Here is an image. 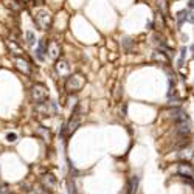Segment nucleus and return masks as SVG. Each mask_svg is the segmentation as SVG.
<instances>
[{
    "instance_id": "1",
    "label": "nucleus",
    "mask_w": 194,
    "mask_h": 194,
    "mask_svg": "<svg viewBox=\"0 0 194 194\" xmlns=\"http://www.w3.org/2000/svg\"><path fill=\"white\" fill-rule=\"evenodd\" d=\"M84 85H85V78L81 73H73L65 79L64 89H65L68 93H78L79 90H82Z\"/></svg>"
},
{
    "instance_id": "2",
    "label": "nucleus",
    "mask_w": 194,
    "mask_h": 194,
    "mask_svg": "<svg viewBox=\"0 0 194 194\" xmlns=\"http://www.w3.org/2000/svg\"><path fill=\"white\" fill-rule=\"evenodd\" d=\"M30 96L34 104H44L48 101V90L44 84H34L30 90Z\"/></svg>"
},
{
    "instance_id": "3",
    "label": "nucleus",
    "mask_w": 194,
    "mask_h": 194,
    "mask_svg": "<svg viewBox=\"0 0 194 194\" xmlns=\"http://www.w3.org/2000/svg\"><path fill=\"white\" fill-rule=\"evenodd\" d=\"M34 23L41 30H48L51 25V14L47 9H39L34 13Z\"/></svg>"
},
{
    "instance_id": "4",
    "label": "nucleus",
    "mask_w": 194,
    "mask_h": 194,
    "mask_svg": "<svg viewBox=\"0 0 194 194\" xmlns=\"http://www.w3.org/2000/svg\"><path fill=\"white\" fill-rule=\"evenodd\" d=\"M41 185H42V188H44L47 193H51V191L56 190L58 180H56V177L53 176L51 172H45V174L41 176Z\"/></svg>"
},
{
    "instance_id": "5",
    "label": "nucleus",
    "mask_w": 194,
    "mask_h": 194,
    "mask_svg": "<svg viewBox=\"0 0 194 194\" xmlns=\"http://www.w3.org/2000/svg\"><path fill=\"white\" fill-rule=\"evenodd\" d=\"M61 44H59L58 41H50L47 44V55L50 59H53V61H59V56H61Z\"/></svg>"
},
{
    "instance_id": "6",
    "label": "nucleus",
    "mask_w": 194,
    "mask_h": 194,
    "mask_svg": "<svg viewBox=\"0 0 194 194\" xmlns=\"http://www.w3.org/2000/svg\"><path fill=\"white\" fill-rule=\"evenodd\" d=\"M177 174H179V177H194V168H193V165L188 160L180 161V163L177 165Z\"/></svg>"
},
{
    "instance_id": "7",
    "label": "nucleus",
    "mask_w": 194,
    "mask_h": 194,
    "mask_svg": "<svg viewBox=\"0 0 194 194\" xmlns=\"http://www.w3.org/2000/svg\"><path fill=\"white\" fill-rule=\"evenodd\" d=\"M14 65L16 68L19 70L20 73H23V75H31V72H33V67H31V64L26 61V59L23 58H14Z\"/></svg>"
},
{
    "instance_id": "8",
    "label": "nucleus",
    "mask_w": 194,
    "mask_h": 194,
    "mask_svg": "<svg viewBox=\"0 0 194 194\" xmlns=\"http://www.w3.org/2000/svg\"><path fill=\"white\" fill-rule=\"evenodd\" d=\"M81 117H82V115L73 110V115H72V118L68 120L67 126H65V132H67V134H73V132L79 127V124H81Z\"/></svg>"
},
{
    "instance_id": "9",
    "label": "nucleus",
    "mask_w": 194,
    "mask_h": 194,
    "mask_svg": "<svg viewBox=\"0 0 194 194\" xmlns=\"http://www.w3.org/2000/svg\"><path fill=\"white\" fill-rule=\"evenodd\" d=\"M55 68H56V73L59 75L61 78H68L70 75V65H68V62L67 61H64V59H61V61H56V65H55Z\"/></svg>"
},
{
    "instance_id": "10",
    "label": "nucleus",
    "mask_w": 194,
    "mask_h": 194,
    "mask_svg": "<svg viewBox=\"0 0 194 194\" xmlns=\"http://www.w3.org/2000/svg\"><path fill=\"white\" fill-rule=\"evenodd\" d=\"M176 132L179 134L180 137H190V135H191V120H190V118H188V120H185V121L177 123Z\"/></svg>"
},
{
    "instance_id": "11",
    "label": "nucleus",
    "mask_w": 194,
    "mask_h": 194,
    "mask_svg": "<svg viewBox=\"0 0 194 194\" xmlns=\"http://www.w3.org/2000/svg\"><path fill=\"white\" fill-rule=\"evenodd\" d=\"M140 186V177L138 176H131L127 180V194H137Z\"/></svg>"
},
{
    "instance_id": "12",
    "label": "nucleus",
    "mask_w": 194,
    "mask_h": 194,
    "mask_svg": "<svg viewBox=\"0 0 194 194\" xmlns=\"http://www.w3.org/2000/svg\"><path fill=\"white\" fill-rule=\"evenodd\" d=\"M152 58H154V61H157V62H160V64H169V56H168V53H165L163 50H155L154 51V55H152Z\"/></svg>"
},
{
    "instance_id": "13",
    "label": "nucleus",
    "mask_w": 194,
    "mask_h": 194,
    "mask_svg": "<svg viewBox=\"0 0 194 194\" xmlns=\"http://www.w3.org/2000/svg\"><path fill=\"white\" fill-rule=\"evenodd\" d=\"M47 44H48V42H45V39H42V41L39 42V45H37V48H36V58L39 59V61H44V59H45Z\"/></svg>"
},
{
    "instance_id": "14",
    "label": "nucleus",
    "mask_w": 194,
    "mask_h": 194,
    "mask_svg": "<svg viewBox=\"0 0 194 194\" xmlns=\"http://www.w3.org/2000/svg\"><path fill=\"white\" fill-rule=\"evenodd\" d=\"M188 16H190V9H180L179 13L176 14V22L179 26H182L185 22H188Z\"/></svg>"
},
{
    "instance_id": "15",
    "label": "nucleus",
    "mask_w": 194,
    "mask_h": 194,
    "mask_svg": "<svg viewBox=\"0 0 194 194\" xmlns=\"http://www.w3.org/2000/svg\"><path fill=\"white\" fill-rule=\"evenodd\" d=\"M36 135L41 137L44 141H50V131H48V127H44V126H39L36 127Z\"/></svg>"
},
{
    "instance_id": "16",
    "label": "nucleus",
    "mask_w": 194,
    "mask_h": 194,
    "mask_svg": "<svg viewBox=\"0 0 194 194\" xmlns=\"http://www.w3.org/2000/svg\"><path fill=\"white\" fill-rule=\"evenodd\" d=\"M6 45H8V48H9V51L13 53L14 55V58H19V55H22V50H20V48L16 45V42H6Z\"/></svg>"
},
{
    "instance_id": "17",
    "label": "nucleus",
    "mask_w": 194,
    "mask_h": 194,
    "mask_svg": "<svg viewBox=\"0 0 194 194\" xmlns=\"http://www.w3.org/2000/svg\"><path fill=\"white\" fill-rule=\"evenodd\" d=\"M157 6H158V11L161 16L168 14V2L166 0H157Z\"/></svg>"
},
{
    "instance_id": "18",
    "label": "nucleus",
    "mask_w": 194,
    "mask_h": 194,
    "mask_svg": "<svg viewBox=\"0 0 194 194\" xmlns=\"http://www.w3.org/2000/svg\"><path fill=\"white\" fill-rule=\"evenodd\" d=\"M25 37H26V44L28 45H34L36 44V36H34L33 31H26Z\"/></svg>"
},
{
    "instance_id": "19",
    "label": "nucleus",
    "mask_w": 194,
    "mask_h": 194,
    "mask_svg": "<svg viewBox=\"0 0 194 194\" xmlns=\"http://www.w3.org/2000/svg\"><path fill=\"white\" fill-rule=\"evenodd\" d=\"M123 45H124L126 51H131V48L135 45V42H134L132 39H129V37H124V39H123Z\"/></svg>"
},
{
    "instance_id": "20",
    "label": "nucleus",
    "mask_w": 194,
    "mask_h": 194,
    "mask_svg": "<svg viewBox=\"0 0 194 194\" xmlns=\"http://www.w3.org/2000/svg\"><path fill=\"white\" fill-rule=\"evenodd\" d=\"M120 93H121V85L117 84V85H115V92H114V95H115L117 99H120Z\"/></svg>"
},
{
    "instance_id": "21",
    "label": "nucleus",
    "mask_w": 194,
    "mask_h": 194,
    "mask_svg": "<svg viewBox=\"0 0 194 194\" xmlns=\"http://www.w3.org/2000/svg\"><path fill=\"white\" fill-rule=\"evenodd\" d=\"M68 194H76V188H75V183L72 185V180L68 182Z\"/></svg>"
},
{
    "instance_id": "22",
    "label": "nucleus",
    "mask_w": 194,
    "mask_h": 194,
    "mask_svg": "<svg viewBox=\"0 0 194 194\" xmlns=\"http://www.w3.org/2000/svg\"><path fill=\"white\" fill-rule=\"evenodd\" d=\"M6 140H8L9 143H14L16 140H17V135H16V134H8V135H6Z\"/></svg>"
},
{
    "instance_id": "23",
    "label": "nucleus",
    "mask_w": 194,
    "mask_h": 194,
    "mask_svg": "<svg viewBox=\"0 0 194 194\" xmlns=\"http://www.w3.org/2000/svg\"><path fill=\"white\" fill-rule=\"evenodd\" d=\"M0 194H11V191H9V188L6 185H2L0 186Z\"/></svg>"
},
{
    "instance_id": "24",
    "label": "nucleus",
    "mask_w": 194,
    "mask_h": 194,
    "mask_svg": "<svg viewBox=\"0 0 194 194\" xmlns=\"http://www.w3.org/2000/svg\"><path fill=\"white\" fill-rule=\"evenodd\" d=\"M186 53H188V50H186L185 47H182V48H180V58L185 59V58H186Z\"/></svg>"
},
{
    "instance_id": "25",
    "label": "nucleus",
    "mask_w": 194,
    "mask_h": 194,
    "mask_svg": "<svg viewBox=\"0 0 194 194\" xmlns=\"http://www.w3.org/2000/svg\"><path fill=\"white\" fill-rule=\"evenodd\" d=\"M188 22L194 23V11H190V16H188Z\"/></svg>"
},
{
    "instance_id": "26",
    "label": "nucleus",
    "mask_w": 194,
    "mask_h": 194,
    "mask_svg": "<svg viewBox=\"0 0 194 194\" xmlns=\"http://www.w3.org/2000/svg\"><path fill=\"white\" fill-rule=\"evenodd\" d=\"M188 9H194V0H188Z\"/></svg>"
},
{
    "instance_id": "27",
    "label": "nucleus",
    "mask_w": 194,
    "mask_h": 194,
    "mask_svg": "<svg viewBox=\"0 0 194 194\" xmlns=\"http://www.w3.org/2000/svg\"><path fill=\"white\" fill-rule=\"evenodd\" d=\"M183 62H185V59H179V61H177V67H183Z\"/></svg>"
},
{
    "instance_id": "28",
    "label": "nucleus",
    "mask_w": 194,
    "mask_h": 194,
    "mask_svg": "<svg viewBox=\"0 0 194 194\" xmlns=\"http://www.w3.org/2000/svg\"><path fill=\"white\" fill-rule=\"evenodd\" d=\"M190 50H191V55H193V58H194V44L191 45V48H190Z\"/></svg>"
},
{
    "instance_id": "29",
    "label": "nucleus",
    "mask_w": 194,
    "mask_h": 194,
    "mask_svg": "<svg viewBox=\"0 0 194 194\" xmlns=\"http://www.w3.org/2000/svg\"><path fill=\"white\" fill-rule=\"evenodd\" d=\"M47 194H48V193H47Z\"/></svg>"
}]
</instances>
